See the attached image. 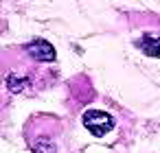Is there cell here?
<instances>
[{"label":"cell","instance_id":"6da1fadb","mask_svg":"<svg viewBox=\"0 0 160 153\" xmlns=\"http://www.w3.org/2000/svg\"><path fill=\"white\" fill-rule=\"evenodd\" d=\"M83 127L92 133V136H105L112 127H114V118L108 112L101 109H88L83 114Z\"/></svg>","mask_w":160,"mask_h":153},{"label":"cell","instance_id":"7a4b0ae2","mask_svg":"<svg viewBox=\"0 0 160 153\" xmlns=\"http://www.w3.org/2000/svg\"><path fill=\"white\" fill-rule=\"evenodd\" d=\"M27 53L35 61H55V48L44 40H35V42L27 44Z\"/></svg>","mask_w":160,"mask_h":153},{"label":"cell","instance_id":"277c9868","mask_svg":"<svg viewBox=\"0 0 160 153\" xmlns=\"http://www.w3.org/2000/svg\"><path fill=\"white\" fill-rule=\"evenodd\" d=\"M31 151L33 153H57V146L51 138H38L31 142Z\"/></svg>","mask_w":160,"mask_h":153},{"label":"cell","instance_id":"5b68a950","mask_svg":"<svg viewBox=\"0 0 160 153\" xmlns=\"http://www.w3.org/2000/svg\"><path fill=\"white\" fill-rule=\"evenodd\" d=\"M7 88H9L13 94H20V92L27 88V79H22V77H9V79H7Z\"/></svg>","mask_w":160,"mask_h":153},{"label":"cell","instance_id":"3957f363","mask_svg":"<svg viewBox=\"0 0 160 153\" xmlns=\"http://www.w3.org/2000/svg\"><path fill=\"white\" fill-rule=\"evenodd\" d=\"M136 46H138L147 57H160V35H156V33L142 35V37L136 42Z\"/></svg>","mask_w":160,"mask_h":153}]
</instances>
